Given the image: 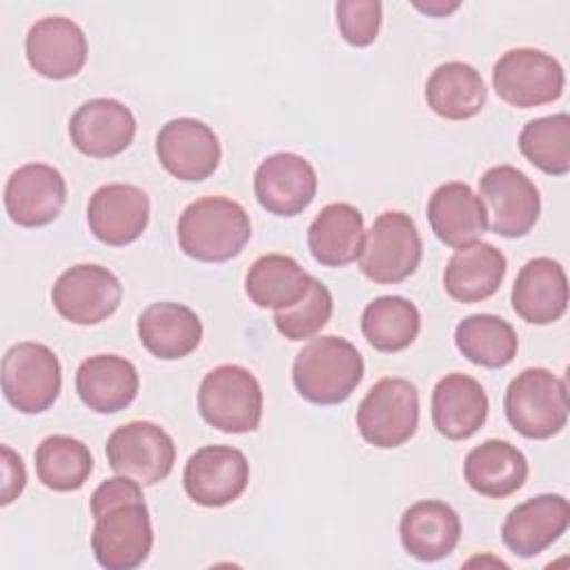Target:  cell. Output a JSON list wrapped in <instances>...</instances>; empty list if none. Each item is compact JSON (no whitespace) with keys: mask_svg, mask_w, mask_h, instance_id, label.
<instances>
[{"mask_svg":"<svg viewBox=\"0 0 570 570\" xmlns=\"http://www.w3.org/2000/svg\"><path fill=\"white\" fill-rule=\"evenodd\" d=\"M136 365L118 354H94L78 365L76 392L80 401L98 414L125 410L138 394Z\"/></svg>","mask_w":570,"mask_h":570,"instance_id":"484cf974","label":"cell"},{"mask_svg":"<svg viewBox=\"0 0 570 570\" xmlns=\"http://www.w3.org/2000/svg\"><path fill=\"white\" fill-rule=\"evenodd\" d=\"M421 330L419 307L403 296H379L361 314V332L379 352H401Z\"/></svg>","mask_w":570,"mask_h":570,"instance_id":"d6a6232c","label":"cell"},{"mask_svg":"<svg viewBox=\"0 0 570 570\" xmlns=\"http://www.w3.org/2000/svg\"><path fill=\"white\" fill-rule=\"evenodd\" d=\"M399 537L410 557L432 563L456 548L461 539V519L456 510L443 501H416L403 512Z\"/></svg>","mask_w":570,"mask_h":570,"instance_id":"603a6c76","label":"cell"},{"mask_svg":"<svg viewBox=\"0 0 570 570\" xmlns=\"http://www.w3.org/2000/svg\"><path fill=\"white\" fill-rule=\"evenodd\" d=\"M2 394L22 414L47 412L62 387V367L56 352L42 343L11 345L0 365Z\"/></svg>","mask_w":570,"mask_h":570,"instance_id":"5b68a950","label":"cell"},{"mask_svg":"<svg viewBox=\"0 0 570 570\" xmlns=\"http://www.w3.org/2000/svg\"><path fill=\"white\" fill-rule=\"evenodd\" d=\"M519 149L528 163L550 176L570 171V116L552 114L523 125Z\"/></svg>","mask_w":570,"mask_h":570,"instance_id":"e575fe53","label":"cell"},{"mask_svg":"<svg viewBox=\"0 0 570 570\" xmlns=\"http://www.w3.org/2000/svg\"><path fill=\"white\" fill-rule=\"evenodd\" d=\"M570 523V505L561 494H537L512 508L501 525L510 552L530 559L548 550Z\"/></svg>","mask_w":570,"mask_h":570,"instance_id":"ffe728a7","label":"cell"},{"mask_svg":"<svg viewBox=\"0 0 570 570\" xmlns=\"http://www.w3.org/2000/svg\"><path fill=\"white\" fill-rule=\"evenodd\" d=\"M136 330L142 347L163 361L185 358L203 338V323L198 314L174 301H160L145 307L138 316Z\"/></svg>","mask_w":570,"mask_h":570,"instance_id":"d4e9b609","label":"cell"},{"mask_svg":"<svg viewBox=\"0 0 570 570\" xmlns=\"http://www.w3.org/2000/svg\"><path fill=\"white\" fill-rule=\"evenodd\" d=\"M383 20L379 0H341L336 2V24L343 40L352 47H367L376 40Z\"/></svg>","mask_w":570,"mask_h":570,"instance_id":"8d00e7d4","label":"cell"},{"mask_svg":"<svg viewBox=\"0 0 570 570\" xmlns=\"http://www.w3.org/2000/svg\"><path fill=\"white\" fill-rule=\"evenodd\" d=\"M334 309L332 292L312 276L307 294L287 309L274 312V325L287 341H305L316 336L330 321Z\"/></svg>","mask_w":570,"mask_h":570,"instance_id":"d590c367","label":"cell"},{"mask_svg":"<svg viewBox=\"0 0 570 570\" xmlns=\"http://www.w3.org/2000/svg\"><path fill=\"white\" fill-rule=\"evenodd\" d=\"M247 483V456L232 445H203L187 459L183 470L187 497L205 508H223L236 501Z\"/></svg>","mask_w":570,"mask_h":570,"instance_id":"4fadbf2b","label":"cell"},{"mask_svg":"<svg viewBox=\"0 0 570 570\" xmlns=\"http://www.w3.org/2000/svg\"><path fill=\"white\" fill-rule=\"evenodd\" d=\"M91 552L107 570L142 566L154 546L151 517L145 501H127L94 519Z\"/></svg>","mask_w":570,"mask_h":570,"instance_id":"8fae6325","label":"cell"},{"mask_svg":"<svg viewBox=\"0 0 570 570\" xmlns=\"http://www.w3.org/2000/svg\"><path fill=\"white\" fill-rule=\"evenodd\" d=\"M463 476L481 497L505 499L525 483L528 459L517 445L488 439L468 452L463 461Z\"/></svg>","mask_w":570,"mask_h":570,"instance_id":"f1b7e54d","label":"cell"},{"mask_svg":"<svg viewBox=\"0 0 570 570\" xmlns=\"http://www.w3.org/2000/svg\"><path fill=\"white\" fill-rule=\"evenodd\" d=\"M510 303L525 323L550 325L559 321L568 309V278L561 263L548 256L530 258L514 278Z\"/></svg>","mask_w":570,"mask_h":570,"instance_id":"44dd1931","label":"cell"},{"mask_svg":"<svg viewBox=\"0 0 570 570\" xmlns=\"http://www.w3.org/2000/svg\"><path fill=\"white\" fill-rule=\"evenodd\" d=\"M488 91L481 73L459 60L439 65L425 82L428 107L445 120H468L485 105Z\"/></svg>","mask_w":570,"mask_h":570,"instance_id":"f546056e","label":"cell"},{"mask_svg":"<svg viewBox=\"0 0 570 570\" xmlns=\"http://www.w3.org/2000/svg\"><path fill=\"white\" fill-rule=\"evenodd\" d=\"M488 394L483 385L461 372L439 379L432 392V423L450 441H463L476 434L488 419Z\"/></svg>","mask_w":570,"mask_h":570,"instance_id":"7402d4cb","label":"cell"},{"mask_svg":"<svg viewBox=\"0 0 570 570\" xmlns=\"http://www.w3.org/2000/svg\"><path fill=\"white\" fill-rule=\"evenodd\" d=\"M136 136L131 109L116 98H91L69 118L73 147L89 158H111L122 154Z\"/></svg>","mask_w":570,"mask_h":570,"instance_id":"d6986e66","label":"cell"},{"mask_svg":"<svg viewBox=\"0 0 570 570\" xmlns=\"http://www.w3.org/2000/svg\"><path fill=\"white\" fill-rule=\"evenodd\" d=\"M428 220L434 236L448 247H463L488 229L485 207L468 183L450 180L439 185L428 200Z\"/></svg>","mask_w":570,"mask_h":570,"instance_id":"cb8c5ba5","label":"cell"},{"mask_svg":"<svg viewBox=\"0 0 570 570\" xmlns=\"http://www.w3.org/2000/svg\"><path fill=\"white\" fill-rule=\"evenodd\" d=\"M318 178L307 158L294 151L267 156L254 171V194L274 216H296L316 196Z\"/></svg>","mask_w":570,"mask_h":570,"instance_id":"2e32d148","label":"cell"},{"mask_svg":"<svg viewBox=\"0 0 570 570\" xmlns=\"http://www.w3.org/2000/svg\"><path fill=\"white\" fill-rule=\"evenodd\" d=\"M249 238V214L227 196H203L178 218V245L185 256L200 263H225L238 256Z\"/></svg>","mask_w":570,"mask_h":570,"instance_id":"6da1fadb","label":"cell"},{"mask_svg":"<svg viewBox=\"0 0 570 570\" xmlns=\"http://www.w3.org/2000/svg\"><path fill=\"white\" fill-rule=\"evenodd\" d=\"M105 454L116 474L136 479L140 485H156L174 470L176 445L160 425L131 421L109 434Z\"/></svg>","mask_w":570,"mask_h":570,"instance_id":"30bf717a","label":"cell"},{"mask_svg":"<svg viewBox=\"0 0 570 570\" xmlns=\"http://www.w3.org/2000/svg\"><path fill=\"white\" fill-rule=\"evenodd\" d=\"M38 481L53 492H73L85 485L94 470L89 448L73 436L51 434L36 448Z\"/></svg>","mask_w":570,"mask_h":570,"instance_id":"836d02e7","label":"cell"},{"mask_svg":"<svg viewBox=\"0 0 570 570\" xmlns=\"http://www.w3.org/2000/svg\"><path fill=\"white\" fill-rule=\"evenodd\" d=\"M127 501H145L142 497V485L136 481V479H129V476H111L107 481H102L94 494H91V517L98 519L102 512H107L109 508H116L120 503H127Z\"/></svg>","mask_w":570,"mask_h":570,"instance_id":"74e56055","label":"cell"},{"mask_svg":"<svg viewBox=\"0 0 570 570\" xmlns=\"http://www.w3.org/2000/svg\"><path fill=\"white\" fill-rule=\"evenodd\" d=\"M492 87L503 102L530 109L559 100L566 87V73L550 53L519 47L505 51L494 62Z\"/></svg>","mask_w":570,"mask_h":570,"instance_id":"ba28073f","label":"cell"},{"mask_svg":"<svg viewBox=\"0 0 570 570\" xmlns=\"http://www.w3.org/2000/svg\"><path fill=\"white\" fill-rule=\"evenodd\" d=\"M67 200L65 176L47 163L18 167L4 185V209L20 227H42L58 218Z\"/></svg>","mask_w":570,"mask_h":570,"instance_id":"e0dca14e","label":"cell"},{"mask_svg":"<svg viewBox=\"0 0 570 570\" xmlns=\"http://www.w3.org/2000/svg\"><path fill=\"white\" fill-rule=\"evenodd\" d=\"M456 350L474 365L499 370L514 361L519 338L514 327L494 314H470L454 330Z\"/></svg>","mask_w":570,"mask_h":570,"instance_id":"1f68e13d","label":"cell"},{"mask_svg":"<svg viewBox=\"0 0 570 570\" xmlns=\"http://www.w3.org/2000/svg\"><path fill=\"white\" fill-rule=\"evenodd\" d=\"M160 165L178 180L198 183L209 178L220 163V142L214 129L196 118H174L156 136Z\"/></svg>","mask_w":570,"mask_h":570,"instance_id":"5bb4252c","label":"cell"},{"mask_svg":"<svg viewBox=\"0 0 570 570\" xmlns=\"http://www.w3.org/2000/svg\"><path fill=\"white\" fill-rule=\"evenodd\" d=\"M479 196L485 207L488 229L503 238H521L530 234L539 220V189L512 165L490 167L479 178Z\"/></svg>","mask_w":570,"mask_h":570,"instance_id":"9c48e42d","label":"cell"},{"mask_svg":"<svg viewBox=\"0 0 570 570\" xmlns=\"http://www.w3.org/2000/svg\"><path fill=\"white\" fill-rule=\"evenodd\" d=\"M149 223V196L129 183L98 187L87 205L89 232L109 247L134 243Z\"/></svg>","mask_w":570,"mask_h":570,"instance_id":"ac0fdd59","label":"cell"},{"mask_svg":"<svg viewBox=\"0 0 570 570\" xmlns=\"http://www.w3.org/2000/svg\"><path fill=\"white\" fill-rule=\"evenodd\" d=\"M29 67L49 80L73 78L87 62V36L71 18L47 16L36 20L24 38Z\"/></svg>","mask_w":570,"mask_h":570,"instance_id":"9a60e30c","label":"cell"},{"mask_svg":"<svg viewBox=\"0 0 570 570\" xmlns=\"http://www.w3.org/2000/svg\"><path fill=\"white\" fill-rule=\"evenodd\" d=\"M0 450H2V497H0V503L9 505L24 490L27 470H24V463H22L20 454H16L9 445H2Z\"/></svg>","mask_w":570,"mask_h":570,"instance_id":"f35d334b","label":"cell"},{"mask_svg":"<svg viewBox=\"0 0 570 570\" xmlns=\"http://www.w3.org/2000/svg\"><path fill=\"white\" fill-rule=\"evenodd\" d=\"M356 428L365 443L374 448H399L419 428L416 385L401 376L376 381L356 410Z\"/></svg>","mask_w":570,"mask_h":570,"instance_id":"52a82bcc","label":"cell"},{"mask_svg":"<svg viewBox=\"0 0 570 570\" xmlns=\"http://www.w3.org/2000/svg\"><path fill=\"white\" fill-rule=\"evenodd\" d=\"M365 372L361 352L341 336L312 338L294 358L292 383L316 405H338L358 387Z\"/></svg>","mask_w":570,"mask_h":570,"instance_id":"7a4b0ae2","label":"cell"},{"mask_svg":"<svg viewBox=\"0 0 570 570\" xmlns=\"http://www.w3.org/2000/svg\"><path fill=\"white\" fill-rule=\"evenodd\" d=\"M419 11H423V13H428V16H445V13H450V11H454L456 7H459V2H450V4H445V2H428V4H414Z\"/></svg>","mask_w":570,"mask_h":570,"instance_id":"ab89813d","label":"cell"},{"mask_svg":"<svg viewBox=\"0 0 570 570\" xmlns=\"http://www.w3.org/2000/svg\"><path fill=\"white\" fill-rule=\"evenodd\" d=\"M312 276L285 254H265L252 263L245 274L249 301L263 309H287L309 289Z\"/></svg>","mask_w":570,"mask_h":570,"instance_id":"4dcf8cb0","label":"cell"},{"mask_svg":"<svg viewBox=\"0 0 570 570\" xmlns=\"http://www.w3.org/2000/svg\"><path fill=\"white\" fill-rule=\"evenodd\" d=\"M508 423L525 439H550L568 423L566 381L546 367H528L517 374L503 396Z\"/></svg>","mask_w":570,"mask_h":570,"instance_id":"3957f363","label":"cell"},{"mask_svg":"<svg viewBox=\"0 0 570 570\" xmlns=\"http://www.w3.org/2000/svg\"><path fill=\"white\" fill-rule=\"evenodd\" d=\"M198 412L205 423L220 432H254L263 416L258 379L247 367L234 363L209 370L198 387Z\"/></svg>","mask_w":570,"mask_h":570,"instance_id":"277c9868","label":"cell"},{"mask_svg":"<svg viewBox=\"0 0 570 570\" xmlns=\"http://www.w3.org/2000/svg\"><path fill=\"white\" fill-rule=\"evenodd\" d=\"M122 301L118 276L94 263H80L65 269L51 287L56 312L73 325H98L107 321Z\"/></svg>","mask_w":570,"mask_h":570,"instance_id":"7c38bea8","label":"cell"},{"mask_svg":"<svg viewBox=\"0 0 570 570\" xmlns=\"http://www.w3.org/2000/svg\"><path fill=\"white\" fill-rule=\"evenodd\" d=\"M508 261L490 243L474 240L456 247L443 272V287L459 303H479L499 292Z\"/></svg>","mask_w":570,"mask_h":570,"instance_id":"4316f807","label":"cell"},{"mask_svg":"<svg viewBox=\"0 0 570 570\" xmlns=\"http://www.w3.org/2000/svg\"><path fill=\"white\" fill-rule=\"evenodd\" d=\"M423 256L421 234L405 212H383L365 232L358 256L361 272L381 285H394L410 278Z\"/></svg>","mask_w":570,"mask_h":570,"instance_id":"8992f818","label":"cell"},{"mask_svg":"<svg viewBox=\"0 0 570 570\" xmlns=\"http://www.w3.org/2000/svg\"><path fill=\"white\" fill-rule=\"evenodd\" d=\"M363 240V214L350 203L325 205L307 229V247L325 267H345L358 261Z\"/></svg>","mask_w":570,"mask_h":570,"instance_id":"83f0119b","label":"cell"}]
</instances>
